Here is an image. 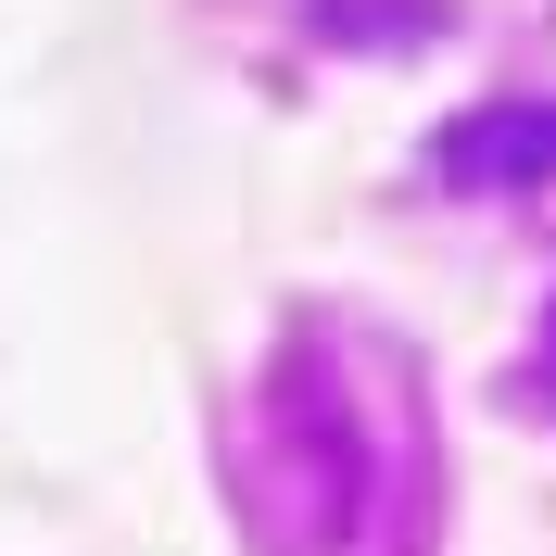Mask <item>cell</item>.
I'll return each instance as SVG.
<instances>
[{"instance_id":"1","label":"cell","mask_w":556,"mask_h":556,"mask_svg":"<svg viewBox=\"0 0 556 556\" xmlns=\"http://www.w3.org/2000/svg\"><path fill=\"white\" fill-rule=\"evenodd\" d=\"M278 430H291V506H278V544L291 556H329L354 519H367V443H354V417L329 405V380L316 367H291L278 380Z\"/></svg>"},{"instance_id":"2","label":"cell","mask_w":556,"mask_h":556,"mask_svg":"<svg viewBox=\"0 0 556 556\" xmlns=\"http://www.w3.org/2000/svg\"><path fill=\"white\" fill-rule=\"evenodd\" d=\"M544 367H556V342H544Z\"/></svg>"}]
</instances>
